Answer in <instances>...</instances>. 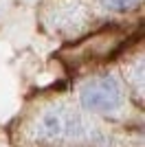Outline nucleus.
Instances as JSON below:
<instances>
[{"label":"nucleus","instance_id":"obj_2","mask_svg":"<svg viewBox=\"0 0 145 147\" xmlns=\"http://www.w3.org/2000/svg\"><path fill=\"white\" fill-rule=\"evenodd\" d=\"M123 101V92L115 77H97L81 88V103L90 112H112Z\"/></svg>","mask_w":145,"mask_h":147},{"label":"nucleus","instance_id":"obj_1","mask_svg":"<svg viewBox=\"0 0 145 147\" xmlns=\"http://www.w3.org/2000/svg\"><path fill=\"white\" fill-rule=\"evenodd\" d=\"M84 132V121L68 108H53L37 121V136L46 143H66L79 138Z\"/></svg>","mask_w":145,"mask_h":147},{"label":"nucleus","instance_id":"obj_3","mask_svg":"<svg viewBox=\"0 0 145 147\" xmlns=\"http://www.w3.org/2000/svg\"><path fill=\"white\" fill-rule=\"evenodd\" d=\"M141 0H103V5L112 9V11H127V9H132L136 7Z\"/></svg>","mask_w":145,"mask_h":147}]
</instances>
